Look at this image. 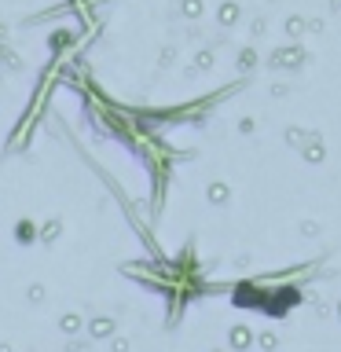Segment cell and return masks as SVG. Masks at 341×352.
Instances as JSON below:
<instances>
[{
  "label": "cell",
  "instance_id": "cell-1",
  "mask_svg": "<svg viewBox=\"0 0 341 352\" xmlns=\"http://www.w3.org/2000/svg\"><path fill=\"white\" fill-rule=\"evenodd\" d=\"M66 44V33H55V37H48V48H63Z\"/></svg>",
  "mask_w": 341,
  "mask_h": 352
}]
</instances>
